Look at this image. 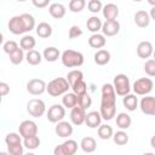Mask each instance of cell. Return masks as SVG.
Listing matches in <instances>:
<instances>
[{
    "mask_svg": "<svg viewBox=\"0 0 155 155\" xmlns=\"http://www.w3.org/2000/svg\"><path fill=\"white\" fill-rule=\"evenodd\" d=\"M69 87L70 85L65 78H56L47 84L46 91L50 96L58 97V96H64L68 92Z\"/></svg>",
    "mask_w": 155,
    "mask_h": 155,
    "instance_id": "obj_1",
    "label": "cell"
},
{
    "mask_svg": "<svg viewBox=\"0 0 155 155\" xmlns=\"http://www.w3.org/2000/svg\"><path fill=\"white\" fill-rule=\"evenodd\" d=\"M62 64L67 68H75V67H81L84 64V54L79 51L75 50H65L63 51L61 56Z\"/></svg>",
    "mask_w": 155,
    "mask_h": 155,
    "instance_id": "obj_2",
    "label": "cell"
},
{
    "mask_svg": "<svg viewBox=\"0 0 155 155\" xmlns=\"http://www.w3.org/2000/svg\"><path fill=\"white\" fill-rule=\"evenodd\" d=\"M113 86L115 88L116 94L125 97L127 94H130L131 91V84H130V79L126 74H117L114 78V82Z\"/></svg>",
    "mask_w": 155,
    "mask_h": 155,
    "instance_id": "obj_3",
    "label": "cell"
},
{
    "mask_svg": "<svg viewBox=\"0 0 155 155\" xmlns=\"http://www.w3.org/2000/svg\"><path fill=\"white\" fill-rule=\"evenodd\" d=\"M154 87V82L151 79L149 78H140V79H137L134 82H133V92L138 96H147L151 92Z\"/></svg>",
    "mask_w": 155,
    "mask_h": 155,
    "instance_id": "obj_4",
    "label": "cell"
},
{
    "mask_svg": "<svg viewBox=\"0 0 155 155\" xmlns=\"http://www.w3.org/2000/svg\"><path fill=\"white\" fill-rule=\"evenodd\" d=\"M27 111L33 117H41L46 111L45 102L40 98H33L27 103Z\"/></svg>",
    "mask_w": 155,
    "mask_h": 155,
    "instance_id": "obj_5",
    "label": "cell"
},
{
    "mask_svg": "<svg viewBox=\"0 0 155 155\" xmlns=\"http://www.w3.org/2000/svg\"><path fill=\"white\" fill-rule=\"evenodd\" d=\"M18 133L23 139L38 136V125L33 120H24L18 126Z\"/></svg>",
    "mask_w": 155,
    "mask_h": 155,
    "instance_id": "obj_6",
    "label": "cell"
},
{
    "mask_svg": "<svg viewBox=\"0 0 155 155\" xmlns=\"http://www.w3.org/2000/svg\"><path fill=\"white\" fill-rule=\"evenodd\" d=\"M64 116H65V108L61 104H53L52 107L48 108V110L46 113L47 120L52 124H58V122L63 121Z\"/></svg>",
    "mask_w": 155,
    "mask_h": 155,
    "instance_id": "obj_7",
    "label": "cell"
},
{
    "mask_svg": "<svg viewBox=\"0 0 155 155\" xmlns=\"http://www.w3.org/2000/svg\"><path fill=\"white\" fill-rule=\"evenodd\" d=\"M46 82L42 79H31L27 82V91L33 96H40L46 91Z\"/></svg>",
    "mask_w": 155,
    "mask_h": 155,
    "instance_id": "obj_8",
    "label": "cell"
},
{
    "mask_svg": "<svg viewBox=\"0 0 155 155\" xmlns=\"http://www.w3.org/2000/svg\"><path fill=\"white\" fill-rule=\"evenodd\" d=\"M101 104H116V92L111 84H104L102 86Z\"/></svg>",
    "mask_w": 155,
    "mask_h": 155,
    "instance_id": "obj_9",
    "label": "cell"
},
{
    "mask_svg": "<svg viewBox=\"0 0 155 155\" xmlns=\"http://www.w3.org/2000/svg\"><path fill=\"white\" fill-rule=\"evenodd\" d=\"M139 108L143 114L155 116V97L145 96L139 102Z\"/></svg>",
    "mask_w": 155,
    "mask_h": 155,
    "instance_id": "obj_10",
    "label": "cell"
},
{
    "mask_svg": "<svg viewBox=\"0 0 155 155\" xmlns=\"http://www.w3.org/2000/svg\"><path fill=\"white\" fill-rule=\"evenodd\" d=\"M7 27H8V30L15 35H21V34L25 33V28H24V24H23V21H22L21 16L11 17L10 21H8Z\"/></svg>",
    "mask_w": 155,
    "mask_h": 155,
    "instance_id": "obj_11",
    "label": "cell"
},
{
    "mask_svg": "<svg viewBox=\"0 0 155 155\" xmlns=\"http://www.w3.org/2000/svg\"><path fill=\"white\" fill-rule=\"evenodd\" d=\"M85 120H86V110L85 109L76 105L75 108H73L70 110V121L73 125L80 126V125L85 124Z\"/></svg>",
    "mask_w": 155,
    "mask_h": 155,
    "instance_id": "obj_12",
    "label": "cell"
},
{
    "mask_svg": "<svg viewBox=\"0 0 155 155\" xmlns=\"http://www.w3.org/2000/svg\"><path fill=\"white\" fill-rule=\"evenodd\" d=\"M120 31V23L115 21H105L102 25V33L104 36H115Z\"/></svg>",
    "mask_w": 155,
    "mask_h": 155,
    "instance_id": "obj_13",
    "label": "cell"
},
{
    "mask_svg": "<svg viewBox=\"0 0 155 155\" xmlns=\"http://www.w3.org/2000/svg\"><path fill=\"white\" fill-rule=\"evenodd\" d=\"M154 53V47L150 41H140L137 46V54L139 58L147 59Z\"/></svg>",
    "mask_w": 155,
    "mask_h": 155,
    "instance_id": "obj_14",
    "label": "cell"
},
{
    "mask_svg": "<svg viewBox=\"0 0 155 155\" xmlns=\"http://www.w3.org/2000/svg\"><path fill=\"white\" fill-rule=\"evenodd\" d=\"M73 126L70 122L68 121H61L56 125L54 127V132L58 137L61 138H67V137H70L73 134Z\"/></svg>",
    "mask_w": 155,
    "mask_h": 155,
    "instance_id": "obj_15",
    "label": "cell"
},
{
    "mask_svg": "<svg viewBox=\"0 0 155 155\" xmlns=\"http://www.w3.org/2000/svg\"><path fill=\"white\" fill-rule=\"evenodd\" d=\"M102 115L99 111H90L86 114V120H85V124L86 126H88L90 128H97L99 127L102 124Z\"/></svg>",
    "mask_w": 155,
    "mask_h": 155,
    "instance_id": "obj_16",
    "label": "cell"
},
{
    "mask_svg": "<svg viewBox=\"0 0 155 155\" xmlns=\"http://www.w3.org/2000/svg\"><path fill=\"white\" fill-rule=\"evenodd\" d=\"M103 17L105 18V21H115L119 16V7L115 4H107L103 6Z\"/></svg>",
    "mask_w": 155,
    "mask_h": 155,
    "instance_id": "obj_17",
    "label": "cell"
},
{
    "mask_svg": "<svg viewBox=\"0 0 155 155\" xmlns=\"http://www.w3.org/2000/svg\"><path fill=\"white\" fill-rule=\"evenodd\" d=\"M133 18H134L136 25L139 27V28H147L150 24V19H151L150 16H149V13L147 11H144V10L137 11L134 13V17Z\"/></svg>",
    "mask_w": 155,
    "mask_h": 155,
    "instance_id": "obj_18",
    "label": "cell"
},
{
    "mask_svg": "<svg viewBox=\"0 0 155 155\" xmlns=\"http://www.w3.org/2000/svg\"><path fill=\"white\" fill-rule=\"evenodd\" d=\"M65 6L63 5V4H61V2H53V4H51L50 5V7H48V13L53 17V18H56V19H61V18H63L64 16H65Z\"/></svg>",
    "mask_w": 155,
    "mask_h": 155,
    "instance_id": "obj_19",
    "label": "cell"
},
{
    "mask_svg": "<svg viewBox=\"0 0 155 155\" xmlns=\"http://www.w3.org/2000/svg\"><path fill=\"white\" fill-rule=\"evenodd\" d=\"M99 113H101L103 120L109 121V120L114 119V116L116 114V104H101Z\"/></svg>",
    "mask_w": 155,
    "mask_h": 155,
    "instance_id": "obj_20",
    "label": "cell"
},
{
    "mask_svg": "<svg viewBox=\"0 0 155 155\" xmlns=\"http://www.w3.org/2000/svg\"><path fill=\"white\" fill-rule=\"evenodd\" d=\"M105 44H107V39L103 34L97 33V34H92L88 38V45L92 48H101L102 50V47H104Z\"/></svg>",
    "mask_w": 155,
    "mask_h": 155,
    "instance_id": "obj_21",
    "label": "cell"
},
{
    "mask_svg": "<svg viewBox=\"0 0 155 155\" xmlns=\"http://www.w3.org/2000/svg\"><path fill=\"white\" fill-rule=\"evenodd\" d=\"M80 148L84 153H93L97 149V142L93 137H84L80 142Z\"/></svg>",
    "mask_w": 155,
    "mask_h": 155,
    "instance_id": "obj_22",
    "label": "cell"
},
{
    "mask_svg": "<svg viewBox=\"0 0 155 155\" xmlns=\"http://www.w3.org/2000/svg\"><path fill=\"white\" fill-rule=\"evenodd\" d=\"M93 58H94V63L97 65H105V64H108L110 62L111 56H110V52L108 50L102 48V50H98L94 53Z\"/></svg>",
    "mask_w": 155,
    "mask_h": 155,
    "instance_id": "obj_23",
    "label": "cell"
},
{
    "mask_svg": "<svg viewBox=\"0 0 155 155\" xmlns=\"http://www.w3.org/2000/svg\"><path fill=\"white\" fill-rule=\"evenodd\" d=\"M102 25H103V23H102L101 18L97 17V16H91V17L87 19V22H86L87 29H88L91 33H93V34H97L99 30H102Z\"/></svg>",
    "mask_w": 155,
    "mask_h": 155,
    "instance_id": "obj_24",
    "label": "cell"
},
{
    "mask_svg": "<svg viewBox=\"0 0 155 155\" xmlns=\"http://www.w3.org/2000/svg\"><path fill=\"white\" fill-rule=\"evenodd\" d=\"M36 34L41 39H47L52 35V27L47 22H41L36 25Z\"/></svg>",
    "mask_w": 155,
    "mask_h": 155,
    "instance_id": "obj_25",
    "label": "cell"
},
{
    "mask_svg": "<svg viewBox=\"0 0 155 155\" xmlns=\"http://www.w3.org/2000/svg\"><path fill=\"white\" fill-rule=\"evenodd\" d=\"M131 124H132V119H131V116L128 114H126V113H119L117 114V116H116V126L120 130L125 131V130L130 128Z\"/></svg>",
    "mask_w": 155,
    "mask_h": 155,
    "instance_id": "obj_26",
    "label": "cell"
},
{
    "mask_svg": "<svg viewBox=\"0 0 155 155\" xmlns=\"http://www.w3.org/2000/svg\"><path fill=\"white\" fill-rule=\"evenodd\" d=\"M61 52L57 47H53V46H50V47H46L42 52V57L47 61V62H56L59 57H61Z\"/></svg>",
    "mask_w": 155,
    "mask_h": 155,
    "instance_id": "obj_27",
    "label": "cell"
},
{
    "mask_svg": "<svg viewBox=\"0 0 155 155\" xmlns=\"http://www.w3.org/2000/svg\"><path fill=\"white\" fill-rule=\"evenodd\" d=\"M62 104L64 108H68V109L75 108L78 105V96L74 92H67L62 97Z\"/></svg>",
    "mask_w": 155,
    "mask_h": 155,
    "instance_id": "obj_28",
    "label": "cell"
},
{
    "mask_svg": "<svg viewBox=\"0 0 155 155\" xmlns=\"http://www.w3.org/2000/svg\"><path fill=\"white\" fill-rule=\"evenodd\" d=\"M122 104L128 111H134L138 108V98L136 97V94L130 93L122 98Z\"/></svg>",
    "mask_w": 155,
    "mask_h": 155,
    "instance_id": "obj_29",
    "label": "cell"
},
{
    "mask_svg": "<svg viewBox=\"0 0 155 155\" xmlns=\"http://www.w3.org/2000/svg\"><path fill=\"white\" fill-rule=\"evenodd\" d=\"M25 61L30 65H39L42 61V54L36 50L28 51L27 54H25Z\"/></svg>",
    "mask_w": 155,
    "mask_h": 155,
    "instance_id": "obj_30",
    "label": "cell"
},
{
    "mask_svg": "<svg viewBox=\"0 0 155 155\" xmlns=\"http://www.w3.org/2000/svg\"><path fill=\"white\" fill-rule=\"evenodd\" d=\"M35 45H36V41L31 35H24L19 41V47L23 51H31L34 50Z\"/></svg>",
    "mask_w": 155,
    "mask_h": 155,
    "instance_id": "obj_31",
    "label": "cell"
},
{
    "mask_svg": "<svg viewBox=\"0 0 155 155\" xmlns=\"http://www.w3.org/2000/svg\"><path fill=\"white\" fill-rule=\"evenodd\" d=\"M65 79L68 80L70 87H73V86H74L75 84H78L79 81L84 80V73H82L81 70H79V69H74V70H70V71L68 73V75H67Z\"/></svg>",
    "mask_w": 155,
    "mask_h": 155,
    "instance_id": "obj_32",
    "label": "cell"
},
{
    "mask_svg": "<svg viewBox=\"0 0 155 155\" xmlns=\"http://www.w3.org/2000/svg\"><path fill=\"white\" fill-rule=\"evenodd\" d=\"M97 133H98V137H99L101 139L107 140V139H110V138L114 136V130H113L111 126H109V125L105 124V125H101V126L98 127Z\"/></svg>",
    "mask_w": 155,
    "mask_h": 155,
    "instance_id": "obj_33",
    "label": "cell"
},
{
    "mask_svg": "<svg viewBox=\"0 0 155 155\" xmlns=\"http://www.w3.org/2000/svg\"><path fill=\"white\" fill-rule=\"evenodd\" d=\"M8 58H10V62L15 65H18L23 62V59H25V56H24V51L19 47L17 48L15 52H12L11 54H8Z\"/></svg>",
    "mask_w": 155,
    "mask_h": 155,
    "instance_id": "obj_34",
    "label": "cell"
},
{
    "mask_svg": "<svg viewBox=\"0 0 155 155\" xmlns=\"http://www.w3.org/2000/svg\"><path fill=\"white\" fill-rule=\"evenodd\" d=\"M113 140H114V143L117 144V145H125V144L128 143V134L126 133V131L120 130V131H117V132L114 133Z\"/></svg>",
    "mask_w": 155,
    "mask_h": 155,
    "instance_id": "obj_35",
    "label": "cell"
},
{
    "mask_svg": "<svg viewBox=\"0 0 155 155\" xmlns=\"http://www.w3.org/2000/svg\"><path fill=\"white\" fill-rule=\"evenodd\" d=\"M21 17H22V21H23V24L25 28V33L30 31L35 28V18L30 13H23V15H21Z\"/></svg>",
    "mask_w": 155,
    "mask_h": 155,
    "instance_id": "obj_36",
    "label": "cell"
},
{
    "mask_svg": "<svg viewBox=\"0 0 155 155\" xmlns=\"http://www.w3.org/2000/svg\"><path fill=\"white\" fill-rule=\"evenodd\" d=\"M23 145L27 149H29V150L38 149L39 145H40V138H39V136H33V137H29V138L23 139Z\"/></svg>",
    "mask_w": 155,
    "mask_h": 155,
    "instance_id": "obj_37",
    "label": "cell"
},
{
    "mask_svg": "<svg viewBox=\"0 0 155 155\" xmlns=\"http://www.w3.org/2000/svg\"><path fill=\"white\" fill-rule=\"evenodd\" d=\"M22 137L19 133L16 132H10L5 137V143L6 145H16V144H22Z\"/></svg>",
    "mask_w": 155,
    "mask_h": 155,
    "instance_id": "obj_38",
    "label": "cell"
},
{
    "mask_svg": "<svg viewBox=\"0 0 155 155\" xmlns=\"http://www.w3.org/2000/svg\"><path fill=\"white\" fill-rule=\"evenodd\" d=\"M86 6V1L85 0H70L69 1V10L74 13H79L81 12Z\"/></svg>",
    "mask_w": 155,
    "mask_h": 155,
    "instance_id": "obj_39",
    "label": "cell"
},
{
    "mask_svg": "<svg viewBox=\"0 0 155 155\" xmlns=\"http://www.w3.org/2000/svg\"><path fill=\"white\" fill-rule=\"evenodd\" d=\"M78 105L81 107L82 109H87L92 105V98L88 93H85V94H81V96H78Z\"/></svg>",
    "mask_w": 155,
    "mask_h": 155,
    "instance_id": "obj_40",
    "label": "cell"
},
{
    "mask_svg": "<svg viewBox=\"0 0 155 155\" xmlns=\"http://www.w3.org/2000/svg\"><path fill=\"white\" fill-rule=\"evenodd\" d=\"M63 144V147H64V149L67 150V153L69 154V155H74L76 151H78V142L76 140H74V139H68V140H65L64 143H62Z\"/></svg>",
    "mask_w": 155,
    "mask_h": 155,
    "instance_id": "obj_41",
    "label": "cell"
},
{
    "mask_svg": "<svg viewBox=\"0 0 155 155\" xmlns=\"http://www.w3.org/2000/svg\"><path fill=\"white\" fill-rule=\"evenodd\" d=\"M71 88H73V92H74L76 96H81V94L87 93V84H86L84 80H81V81H79L78 84H75Z\"/></svg>",
    "mask_w": 155,
    "mask_h": 155,
    "instance_id": "obj_42",
    "label": "cell"
},
{
    "mask_svg": "<svg viewBox=\"0 0 155 155\" xmlns=\"http://www.w3.org/2000/svg\"><path fill=\"white\" fill-rule=\"evenodd\" d=\"M87 8H88L90 12L97 13V12L103 10V5H102V2L99 0H90L87 2Z\"/></svg>",
    "mask_w": 155,
    "mask_h": 155,
    "instance_id": "obj_43",
    "label": "cell"
},
{
    "mask_svg": "<svg viewBox=\"0 0 155 155\" xmlns=\"http://www.w3.org/2000/svg\"><path fill=\"white\" fill-rule=\"evenodd\" d=\"M17 48H19V46H18V44H17L16 41H13V40H8V41L4 42V45H2V50H4V52L7 53V54H11V53L15 52Z\"/></svg>",
    "mask_w": 155,
    "mask_h": 155,
    "instance_id": "obj_44",
    "label": "cell"
},
{
    "mask_svg": "<svg viewBox=\"0 0 155 155\" xmlns=\"http://www.w3.org/2000/svg\"><path fill=\"white\" fill-rule=\"evenodd\" d=\"M144 71L148 76H155V59H147L144 63Z\"/></svg>",
    "mask_w": 155,
    "mask_h": 155,
    "instance_id": "obj_45",
    "label": "cell"
},
{
    "mask_svg": "<svg viewBox=\"0 0 155 155\" xmlns=\"http://www.w3.org/2000/svg\"><path fill=\"white\" fill-rule=\"evenodd\" d=\"M7 153L10 155H24V145L22 144L7 145Z\"/></svg>",
    "mask_w": 155,
    "mask_h": 155,
    "instance_id": "obj_46",
    "label": "cell"
},
{
    "mask_svg": "<svg viewBox=\"0 0 155 155\" xmlns=\"http://www.w3.org/2000/svg\"><path fill=\"white\" fill-rule=\"evenodd\" d=\"M82 35V29L79 27V25H71L69 31H68V36L69 39H76L79 36Z\"/></svg>",
    "mask_w": 155,
    "mask_h": 155,
    "instance_id": "obj_47",
    "label": "cell"
},
{
    "mask_svg": "<svg viewBox=\"0 0 155 155\" xmlns=\"http://www.w3.org/2000/svg\"><path fill=\"white\" fill-rule=\"evenodd\" d=\"M53 155H69V154H68L67 150L64 149L63 144H59V145L54 147V149H53Z\"/></svg>",
    "mask_w": 155,
    "mask_h": 155,
    "instance_id": "obj_48",
    "label": "cell"
},
{
    "mask_svg": "<svg viewBox=\"0 0 155 155\" xmlns=\"http://www.w3.org/2000/svg\"><path fill=\"white\" fill-rule=\"evenodd\" d=\"M48 4H50L48 0H33V5H34L35 7H39V8L46 7Z\"/></svg>",
    "mask_w": 155,
    "mask_h": 155,
    "instance_id": "obj_49",
    "label": "cell"
},
{
    "mask_svg": "<svg viewBox=\"0 0 155 155\" xmlns=\"http://www.w3.org/2000/svg\"><path fill=\"white\" fill-rule=\"evenodd\" d=\"M10 92V86L6 82H0V93L2 97H5Z\"/></svg>",
    "mask_w": 155,
    "mask_h": 155,
    "instance_id": "obj_50",
    "label": "cell"
},
{
    "mask_svg": "<svg viewBox=\"0 0 155 155\" xmlns=\"http://www.w3.org/2000/svg\"><path fill=\"white\" fill-rule=\"evenodd\" d=\"M149 16H150L151 19L155 21V7H151V10H150V12H149Z\"/></svg>",
    "mask_w": 155,
    "mask_h": 155,
    "instance_id": "obj_51",
    "label": "cell"
},
{
    "mask_svg": "<svg viewBox=\"0 0 155 155\" xmlns=\"http://www.w3.org/2000/svg\"><path fill=\"white\" fill-rule=\"evenodd\" d=\"M150 145H151V147L155 149V134H154V136L150 138Z\"/></svg>",
    "mask_w": 155,
    "mask_h": 155,
    "instance_id": "obj_52",
    "label": "cell"
},
{
    "mask_svg": "<svg viewBox=\"0 0 155 155\" xmlns=\"http://www.w3.org/2000/svg\"><path fill=\"white\" fill-rule=\"evenodd\" d=\"M148 2L151 5V7H155V0H148Z\"/></svg>",
    "mask_w": 155,
    "mask_h": 155,
    "instance_id": "obj_53",
    "label": "cell"
},
{
    "mask_svg": "<svg viewBox=\"0 0 155 155\" xmlns=\"http://www.w3.org/2000/svg\"><path fill=\"white\" fill-rule=\"evenodd\" d=\"M0 155H10V154H8V153H6V151H1V153H0Z\"/></svg>",
    "mask_w": 155,
    "mask_h": 155,
    "instance_id": "obj_54",
    "label": "cell"
},
{
    "mask_svg": "<svg viewBox=\"0 0 155 155\" xmlns=\"http://www.w3.org/2000/svg\"><path fill=\"white\" fill-rule=\"evenodd\" d=\"M24 155H36V154H34V153H31V151H29V153H27V154H24Z\"/></svg>",
    "mask_w": 155,
    "mask_h": 155,
    "instance_id": "obj_55",
    "label": "cell"
},
{
    "mask_svg": "<svg viewBox=\"0 0 155 155\" xmlns=\"http://www.w3.org/2000/svg\"><path fill=\"white\" fill-rule=\"evenodd\" d=\"M143 155H155V154L154 153H144Z\"/></svg>",
    "mask_w": 155,
    "mask_h": 155,
    "instance_id": "obj_56",
    "label": "cell"
},
{
    "mask_svg": "<svg viewBox=\"0 0 155 155\" xmlns=\"http://www.w3.org/2000/svg\"><path fill=\"white\" fill-rule=\"evenodd\" d=\"M153 57H154L153 59H155V50H154V53H153Z\"/></svg>",
    "mask_w": 155,
    "mask_h": 155,
    "instance_id": "obj_57",
    "label": "cell"
}]
</instances>
